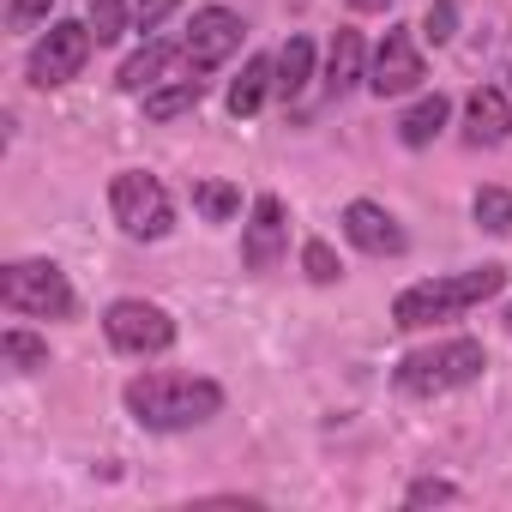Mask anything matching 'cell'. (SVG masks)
<instances>
[{
  "instance_id": "1",
  "label": "cell",
  "mask_w": 512,
  "mask_h": 512,
  "mask_svg": "<svg viewBox=\"0 0 512 512\" xmlns=\"http://www.w3.org/2000/svg\"><path fill=\"white\" fill-rule=\"evenodd\" d=\"M121 398H127V416H133L139 428H151V434H187V428H199V422H211V416L223 410V386H217V380L169 374V368L133 374Z\"/></svg>"
},
{
  "instance_id": "2",
  "label": "cell",
  "mask_w": 512,
  "mask_h": 512,
  "mask_svg": "<svg viewBox=\"0 0 512 512\" xmlns=\"http://www.w3.org/2000/svg\"><path fill=\"white\" fill-rule=\"evenodd\" d=\"M500 290H506V266H470V272L422 278V284L398 290V302H392V326L422 332V326H440V320L470 314L476 302H488V296H500Z\"/></svg>"
},
{
  "instance_id": "3",
  "label": "cell",
  "mask_w": 512,
  "mask_h": 512,
  "mask_svg": "<svg viewBox=\"0 0 512 512\" xmlns=\"http://www.w3.org/2000/svg\"><path fill=\"white\" fill-rule=\"evenodd\" d=\"M482 368H488V350L476 338H440V344L410 350L392 368V386L404 398H440V392H458V386L482 380Z\"/></svg>"
},
{
  "instance_id": "4",
  "label": "cell",
  "mask_w": 512,
  "mask_h": 512,
  "mask_svg": "<svg viewBox=\"0 0 512 512\" xmlns=\"http://www.w3.org/2000/svg\"><path fill=\"white\" fill-rule=\"evenodd\" d=\"M0 308L19 320H73L79 296L55 260H13L0 272Z\"/></svg>"
},
{
  "instance_id": "5",
  "label": "cell",
  "mask_w": 512,
  "mask_h": 512,
  "mask_svg": "<svg viewBox=\"0 0 512 512\" xmlns=\"http://www.w3.org/2000/svg\"><path fill=\"white\" fill-rule=\"evenodd\" d=\"M109 211H115V223H121L133 241H163V235L175 229V199H169V187H163L157 175H145V169H121V175L109 181Z\"/></svg>"
},
{
  "instance_id": "6",
  "label": "cell",
  "mask_w": 512,
  "mask_h": 512,
  "mask_svg": "<svg viewBox=\"0 0 512 512\" xmlns=\"http://www.w3.org/2000/svg\"><path fill=\"white\" fill-rule=\"evenodd\" d=\"M103 332H109V344H115L121 356H163V350L175 344V320H169L157 302H145V296L109 302Z\"/></svg>"
},
{
  "instance_id": "7",
  "label": "cell",
  "mask_w": 512,
  "mask_h": 512,
  "mask_svg": "<svg viewBox=\"0 0 512 512\" xmlns=\"http://www.w3.org/2000/svg\"><path fill=\"white\" fill-rule=\"evenodd\" d=\"M241 37H247L241 13H229V7H199L193 25H187V37H181V67H187L193 79H205V73H217L223 61H235Z\"/></svg>"
},
{
  "instance_id": "8",
  "label": "cell",
  "mask_w": 512,
  "mask_h": 512,
  "mask_svg": "<svg viewBox=\"0 0 512 512\" xmlns=\"http://www.w3.org/2000/svg\"><path fill=\"white\" fill-rule=\"evenodd\" d=\"M91 25H73V19H49V31L37 37V49H31V85H67V79H79L85 73V61H91Z\"/></svg>"
},
{
  "instance_id": "9",
  "label": "cell",
  "mask_w": 512,
  "mask_h": 512,
  "mask_svg": "<svg viewBox=\"0 0 512 512\" xmlns=\"http://www.w3.org/2000/svg\"><path fill=\"white\" fill-rule=\"evenodd\" d=\"M284 247H290L284 199H278V193H260V199H253V217H247V235H241V266H247L253 278H266V272H278Z\"/></svg>"
},
{
  "instance_id": "10",
  "label": "cell",
  "mask_w": 512,
  "mask_h": 512,
  "mask_svg": "<svg viewBox=\"0 0 512 512\" xmlns=\"http://www.w3.org/2000/svg\"><path fill=\"white\" fill-rule=\"evenodd\" d=\"M422 79H428V67H422L416 37H410L404 25L386 31L380 49H374V61H368V91H374V97H404V91H416Z\"/></svg>"
},
{
  "instance_id": "11",
  "label": "cell",
  "mask_w": 512,
  "mask_h": 512,
  "mask_svg": "<svg viewBox=\"0 0 512 512\" xmlns=\"http://www.w3.org/2000/svg\"><path fill=\"white\" fill-rule=\"evenodd\" d=\"M344 235H350V247L368 253V260H398V253L410 247V235L398 229V217L386 205H374V199H350L344 205Z\"/></svg>"
},
{
  "instance_id": "12",
  "label": "cell",
  "mask_w": 512,
  "mask_h": 512,
  "mask_svg": "<svg viewBox=\"0 0 512 512\" xmlns=\"http://www.w3.org/2000/svg\"><path fill=\"white\" fill-rule=\"evenodd\" d=\"M464 139L470 145H506L512 139V103L494 85H476L464 97Z\"/></svg>"
},
{
  "instance_id": "13",
  "label": "cell",
  "mask_w": 512,
  "mask_h": 512,
  "mask_svg": "<svg viewBox=\"0 0 512 512\" xmlns=\"http://www.w3.org/2000/svg\"><path fill=\"white\" fill-rule=\"evenodd\" d=\"M368 79V49H362V31H338L332 37V55H326V97H344Z\"/></svg>"
},
{
  "instance_id": "14",
  "label": "cell",
  "mask_w": 512,
  "mask_h": 512,
  "mask_svg": "<svg viewBox=\"0 0 512 512\" xmlns=\"http://www.w3.org/2000/svg\"><path fill=\"white\" fill-rule=\"evenodd\" d=\"M175 61H181V43H145V49L121 67V79H115V85H121L127 97H145V91H157V85L169 79V67H175Z\"/></svg>"
},
{
  "instance_id": "15",
  "label": "cell",
  "mask_w": 512,
  "mask_h": 512,
  "mask_svg": "<svg viewBox=\"0 0 512 512\" xmlns=\"http://www.w3.org/2000/svg\"><path fill=\"white\" fill-rule=\"evenodd\" d=\"M446 121H452V103L434 91V97H416L404 115H398V139L410 145V151H422V145H434L440 133H446Z\"/></svg>"
},
{
  "instance_id": "16",
  "label": "cell",
  "mask_w": 512,
  "mask_h": 512,
  "mask_svg": "<svg viewBox=\"0 0 512 512\" xmlns=\"http://www.w3.org/2000/svg\"><path fill=\"white\" fill-rule=\"evenodd\" d=\"M308 79H314V43H308V37H290V43L272 55V91L290 103Z\"/></svg>"
},
{
  "instance_id": "17",
  "label": "cell",
  "mask_w": 512,
  "mask_h": 512,
  "mask_svg": "<svg viewBox=\"0 0 512 512\" xmlns=\"http://www.w3.org/2000/svg\"><path fill=\"white\" fill-rule=\"evenodd\" d=\"M199 97H205V79H163L157 91H145V115L151 121H175V115H187V109H199Z\"/></svg>"
},
{
  "instance_id": "18",
  "label": "cell",
  "mask_w": 512,
  "mask_h": 512,
  "mask_svg": "<svg viewBox=\"0 0 512 512\" xmlns=\"http://www.w3.org/2000/svg\"><path fill=\"white\" fill-rule=\"evenodd\" d=\"M266 97H272V61H266V55H253V61L241 67V79L229 85V115H235V121H247Z\"/></svg>"
},
{
  "instance_id": "19",
  "label": "cell",
  "mask_w": 512,
  "mask_h": 512,
  "mask_svg": "<svg viewBox=\"0 0 512 512\" xmlns=\"http://www.w3.org/2000/svg\"><path fill=\"white\" fill-rule=\"evenodd\" d=\"M193 211L205 223H229L241 211V187H229V181H193Z\"/></svg>"
},
{
  "instance_id": "20",
  "label": "cell",
  "mask_w": 512,
  "mask_h": 512,
  "mask_svg": "<svg viewBox=\"0 0 512 512\" xmlns=\"http://www.w3.org/2000/svg\"><path fill=\"white\" fill-rule=\"evenodd\" d=\"M470 217H476V229H488V235H512V193H506V187H476Z\"/></svg>"
},
{
  "instance_id": "21",
  "label": "cell",
  "mask_w": 512,
  "mask_h": 512,
  "mask_svg": "<svg viewBox=\"0 0 512 512\" xmlns=\"http://www.w3.org/2000/svg\"><path fill=\"white\" fill-rule=\"evenodd\" d=\"M0 362H7L13 374H31V368H49V344L43 338H31V332H7V338H0Z\"/></svg>"
},
{
  "instance_id": "22",
  "label": "cell",
  "mask_w": 512,
  "mask_h": 512,
  "mask_svg": "<svg viewBox=\"0 0 512 512\" xmlns=\"http://www.w3.org/2000/svg\"><path fill=\"white\" fill-rule=\"evenodd\" d=\"M91 37L97 43H121L127 37V0H91Z\"/></svg>"
},
{
  "instance_id": "23",
  "label": "cell",
  "mask_w": 512,
  "mask_h": 512,
  "mask_svg": "<svg viewBox=\"0 0 512 512\" xmlns=\"http://www.w3.org/2000/svg\"><path fill=\"white\" fill-rule=\"evenodd\" d=\"M302 272H308L314 284H338V278H344L338 253H332V241H308V247H302Z\"/></svg>"
},
{
  "instance_id": "24",
  "label": "cell",
  "mask_w": 512,
  "mask_h": 512,
  "mask_svg": "<svg viewBox=\"0 0 512 512\" xmlns=\"http://www.w3.org/2000/svg\"><path fill=\"white\" fill-rule=\"evenodd\" d=\"M49 25V0H7V31H37Z\"/></svg>"
},
{
  "instance_id": "25",
  "label": "cell",
  "mask_w": 512,
  "mask_h": 512,
  "mask_svg": "<svg viewBox=\"0 0 512 512\" xmlns=\"http://www.w3.org/2000/svg\"><path fill=\"white\" fill-rule=\"evenodd\" d=\"M452 25H458V7H452V0H434L428 19H422V37H428V43H446V37H452Z\"/></svg>"
},
{
  "instance_id": "26",
  "label": "cell",
  "mask_w": 512,
  "mask_h": 512,
  "mask_svg": "<svg viewBox=\"0 0 512 512\" xmlns=\"http://www.w3.org/2000/svg\"><path fill=\"white\" fill-rule=\"evenodd\" d=\"M175 7H181V0H133V25H139V31H157Z\"/></svg>"
},
{
  "instance_id": "27",
  "label": "cell",
  "mask_w": 512,
  "mask_h": 512,
  "mask_svg": "<svg viewBox=\"0 0 512 512\" xmlns=\"http://www.w3.org/2000/svg\"><path fill=\"white\" fill-rule=\"evenodd\" d=\"M410 506H428V500H458V488L452 482H440V476H422V482H410V494H404Z\"/></svg>"
},
{
  "instance_id": "28",
  "label": "cell",
  "mask_w": 512,
  "mask_h": 512,
  "mask_svg": "<svg viewBox=\"0 0 512 512\" xmlns=\"http://www.w3.org/2000/svg\"><path fill=\"white\" fill-rule=\"evenodd\" d=\"M350 13H386V0H350Z\"/></svg>"
},
{
  "instance_id": "29",
  "label": "cell",
  "mask_w": 512,
  "mask_h": 512,
  "mask_svg": "<svg viewBox=\"0 0 512 512\" xmlns=\"http://www.w3.org/2000/svg\"><path fill=\"white\" fill-rule=\"evenodd\" d=\"M506 332H512V302H506Z\"/></svg>"
},
{
  "instance_id": "30",
  "label": "cell",
  "mask_w": 512,
  "mask_h": 512,
  "mask_svg": "<svg viewBox=\"0 0 512 512\" xmlns=\"http://www.w3.org/2000/svg\"><path fill=\"white\" fill-rule=\"evenodd\" d=\"M506 79H512V67H506Z\"/></svg>"
}]
</instances>
